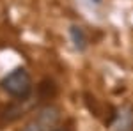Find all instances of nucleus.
Masks as SVG:
<instances>
[{
  "instance_id": "1",
  "label": "nucleus",
  "mask_w": 133,
  "mask_h": 131,
  "mask_svg": "<svg viewBox=\"0 0 133 131\" xmlns=\"http://www.w3.org/2000/svg\"><path fill=\"white\" fill-rule=\"evenodd\" d=\"M0 85L9 96L16 99H27L32 94V78L25 67H16L7 73L2 78Z\"/></svg>"
},
{
  "instance_id": "2",
  "label": "nucleus",
  "mask_w": 133,
  "mask_h": 131,
  "mask_svg": "<svg viewBox=\"0 0 133 131\" xmlns=\"http://www.w3.org/2000/svg\"><path fill=\"white\" fill-rule=\"evenodd\" d=\"M115 128L117 131H133V108L121 110L115 115Z\"/></svg>"
},
{
  "instance_id": "3",
  "label": "nucleus",
  "mask_w": 133,
  "mask_h": 131,
  "mask_svg": "<svg viewBox=\"0 0 133 131\" xmlns=\"http://www.w3.org/2000/svg\"><path fill=\"white\" fill-rule=\"evenodd\" d=\"M69 36H71V41H73V44H75L76 50L83 51L87 48V36H85V32H83L82 27L73 25L71 29H69Z\"/></svg>"
},
{
  "instance_id": "4",
  "label": "nucleus",
  "mask_w": 133,
  "mask_h": 131,
  "mask_svg": "<svg viewBox=\"0 0 133 131\" xmlns=\"http://www.w3.org/2000/svg\"><path fill=\"white\" fill-rule=\"evenodd\" d=\"M59 121V113H57V110L55 108H44V110L39 112V115H37V122L39 124H43L44 128H48V126H53L55 122Z\"/></svg>"
},
{
  "instance_id": "5",
  "label": "nucleus",
  "mask_w": 133,
  "mask_h": 131,
  "mask_svg": "<svg viewBox=\"0 0 133 131\" xmlns=\"http://www.w3.org/2000/svg\"><path fill=\"white\" fill-rule=\"evenodd\" d=\"M21 131H44V126L39 124L37 121H34V122H29V124H27Z\"/></svg>"
},
{
  "instance_id": "6",
  "label": "nucleus",
  "mask_w": 133,
  "mask_h": 131,
  "mask_svg": "<svg viewBox=\"0 0 133 131\" xmlns=\"http://www.w3.org/2000/svg\"><path fill=\"white\" fill-rule=\"evenodd\" d=\"M51 131H66V129H51Z\"/></svg>"
}]
</instances>
